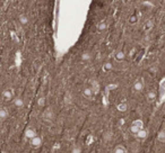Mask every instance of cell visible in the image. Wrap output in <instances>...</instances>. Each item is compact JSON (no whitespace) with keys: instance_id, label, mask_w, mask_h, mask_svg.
Wrapping results in <instances>:
<instances>
[{"instance_id":"cell-1","label":"cell","mask_w":165,"mask_h":153,"mask_svg":"<svg viewBox=\"0 0 165 153\" xmlns=\"http://www.w3.org/2000/svg\"><path fill=\"white\" fill-rule=\"evenodd\" d=\"M140 130H143V122H141L140 120H133V122H132V124H131V126H130L131 134L137 135V133L140 131Z\"/></svg>"},{"instance_id":"cell-2","label":"cell","mask_w":165,"mask_h":153,"mask_svg":"<svg viewBox=\"0 0 165 153\" xmlns=\"http://www.w3.org/2000/svg\"><path fill=\"white\" fill-rule=\"evenodd\" d=\"M53 117H55V113H53V110H52L51 107H48L47 109L43 110V113H42V118H43V120L51 122V120H53Z\"/></svg>"},{"instance_id":"cell-3","label":"cell","mask_w":165,"mask_h":153,"mask_svg":"<svg viewBox=\"0 0 165 153\" xmlns=\"http://www.w3.org/2000/svg\"><path fill=\"white\" fill-rule=\"evenodd\" d=\"M25 137L28 139V140H32V139H34L35 136H37V133H36V130H35L34 127L32 126H28L26 127V130H25Z\"/></svg>"},{"instance_id":"cell-4","label":"cell","mask_w":165,"mask_h":153,"mask_svg":"<svg viewBox=\"0 0 165 153\" xmlns=\"http://www.w3.org/2000/svg\"><path fill=\"white\" fill-rule=\"evenodd\" d=\"M2 97H4V99L7 100V101L11 100L14 98V90L13 89H6V90H4Z\"/></svg>"},{"instance_id":"cell-5","label":"cell","mask_w":165,"mask_h":153,"mask_svg":"<svg viewBox=\"0 0 165 153\" xmlns=\"http://www.w3.org/2000/svg\"><path fill=\"white\" fill-rule=\"evenodd\" d=\"M13 104H14V106L17 108V109H22L24 105H25V102H24V99L22 98V97H16L14 98L13 100Z\"/></svg>"},{"instance_id":"cell-6","label":"cell","mask_w":165,"mask_h":153,"mask_svg":"<svg viewBox=\"0 0 165 153\" xmlns=\"http://www.w3.org/2000/svg\"><path fill=\"white\" fill-rule=\"evenodd\" d=\"M144 82L141 81L140 79H138L135 81V83H133V90L135 91H137V93H140V91H143L144 90Z\"/></svg>"},{"instance_id":"cell-7","label":"cell","mask_w":165,"mask_h":153,"mask_svg":"<svg viewBox=\"0 0 165 153\" xmlns=\"http://www.w3.org/2000/svg\"><path fill=\"white\" fill-rule=\"evenodd\" d=\"M93 90H92V88L90 87H86V88H84V90H82V96L86 98V99H92L93 98Z\"/></svg>"},{"instance_id":"cell-8","label":"cell","mask_w":165,"mask_h":153,"mask_svg":"<svg viewBox=\"0 0 165 153\" xmlns=\"http://www.w3.org/2000/svg\"><path fill=\"white\" fill-rule=\"evenodd\" d=\"M148 130H145V128H143V130H140L139 132L137 133V135H135L136 137H137L138 140H145L147 136H148Z\"/></svg>"},{"instance_id":"cell-9","label":"cell","mask_w":165,"mask_h":153,"mask_svg":"<svg viewBox=\"0 0 165 153\" xmlns=\"http://www.w3.org/2000/svg\"><path fill=\"white\" fill-rule=\"evenodd\" d=\"M31 144L34 147H40L42 145V139L40 136H35L34 139L31 140Z\"/></svg>"},{"instance_id":"cell-10","label":"cell","mask_w":165,"mask_h":153,"mask_svg":"<svg viewBox=\"0 0 165 153\" xmlns=\"http://www.w3.org/2000/svg\"><path fill=\"white\" fill-rule=\"evenodd\" d=\"M8 116H9V114H8L7 109L6 108H0V122L6 120L8 118Z\"/></svg>"},{"instance_id":"cell-11","label":"cell","mask_w":165,"mask_h":153,"mask_svg":"<svg viewBox=\"0 0 165 153\" xmlns=\"http://www.w3.org/2000/svg\"><path fill=\"white\" fill-rule=\"evenodd\" d=\"M36 105L40 107V108H43V107L47 105V98H45V97H43V96L39 97L37 100H36Z\"/></svg>"},{"instance_id":"cell-12","label":"cell","mask_w":165,"mask_h":153,"mask_svg":"<svg viewBox=\"0 0 165 153\" xmlns=\"http://www.w3.org/2000/svg\"><path fill=\"white\" fill-rule=\"evenodd\" d=\"M114 58H116L117 61H122V60H124V58H126V54H124L123 51H117V52L114 53Z\"/></svg>"},{"instance_id":"cell-13","label":"cell","mask_w":165,"mask_h":153,"mask_svg":"<svg viewBox=\"0 0 165 153\" xmlns=\"http://www.w3.org/2000/svg\"><path fill=\"white\" fill-rule=\"evenodd\" d=\"M96 28H97V31H98V32H104V31L108 28V24H106L105 21H101V23H98V24H97Z\"/></svg>"},{"instance_id":"cell-14","label":"cell","mask_w":165,"mask_h":153,"mask_svg":"<svg viewBox=\"0 0 165 153\" xmlns=\"http://www.w3.org/2000/svg\"><path fill=\"white\" fill-rule=\"evenodd\" d=\"M114 153H127V149L123 147V145H121V144H119L117 147H114Z\"/></svg>"},{"instance_id":"cell-15","label":"cell","mask_w":165,"mask_h":153,"mask_svg":"<svg viewBox=\"0 0 165 153\" xmlns=\"http://www.w3.org/2000/svg\"><path fill=\"white\" fill-rule=\"evenodd\" d=\"M18 19H19V23H21L22 25H27L28 24V17L26 15H21Z\"/></svg>"},{"instance_id":"cell-16","label":"cell","mask_w":165,"mask_h":153,"mask_svg":"<svg viewBox=\"0 0 165 153\" xmlns=\"http://www.w3.org/2000/svg\"><path fill=\"white\" fill-rule=\"evenodd\" d=\"M146 98H147V100H148L149 102H151V101H154L155 98H156V93H154V91H149V93H147Z\"/></svg>"},{"instance_id":"cell-17","label":"cell","mask_w":165,"mask_h":153,"mask_svg":"<svg viewBox=\"0 0 165 153\" xmlns=\"http://www.w3.org/2000/svg\"><path fill=\"white\" fill-rule=\"evenodd\" d=\"M92 59V54L88 52V51H86V52H84L82 54V61H90Z\"/></svg>"},{"instance_id":"cell-18","label":"cell","mask_w":165,"mask_h":153,"mask_svg":"<svg viewBox=\"0 0 165 153\" xmlns=\"http://www.w3.org/2000/svg\"><path fill=\"white\" fill-rule=\"evenodd\" d=\"M157 140L161 142V143H164L165 142V131H161L157 135Z\"/></svg>"},{"instance_id":"cell-19","label":"cell","mask_w":165,"mask_h":153,"mask_svg":"<svg viewBox=\"0 0 165 153\" xmlns=\"http://www.w3.org/2000/svg\"><path fill=\"white\" fill-rule=\"evenodd\" d=\"M112 136H113L112 131H106V132L104 133V140H105V141H110L111 139H112Z\"/></svg>"},{"instance_id":"cell-20","label":"cell","mask_w":165,"mask_h":153,"mask_svg":"<svg viewBox=\"0 0 165 153\" xmlns=\"http://www.w3.org/2000/svg\"><path fill=\"white\" fill-rule=\"evenodd\" d=\"M153 20L151 19H148L146 21V24H145V31H149L151 28H153Z\"/></svg>"},{"instance_id":"cell-21","label":"cell","mask_w":165,"mask_h":153,"mask_svg":"<svg viewBox=\"0 0 165 153\" xmlns=\"http://www.w3.org/2000/svg\"><path fill=\"white\" fill-rule=\"evenodd\" d=\"M70 153H82V147H79V145H75L71 149V152Z\"/></svg>"},{"instance_id":"cell-22","label":"cell","mask_w":165,"mask_h":153,"mask_svg":"<svg viewBox=\"0 0 165 153\" xmlns=\"http://www.w3.org/2000/svg\"><path fill=\"white\" fill-rule=\"evenodd\" d=\"M137 20H138V18L136 17V16H132L130 19H129V23H130V24H135Z\"/></svg>"},{"instance_id":"cell-23","label":"cell","mask_w":165,"mask_h":153,"mask_svg":"<svg viewBox=\"0 0 165 153\" xmlns=\"http://www.w3.org/2000/svg\"><path fill=\"white\" fill-rule=\"evenodd\" d=\"M104 68H105L106 70H111V69H112V64H111V63H106V64L104 65Z\"/></svg>"}]
</instances>
